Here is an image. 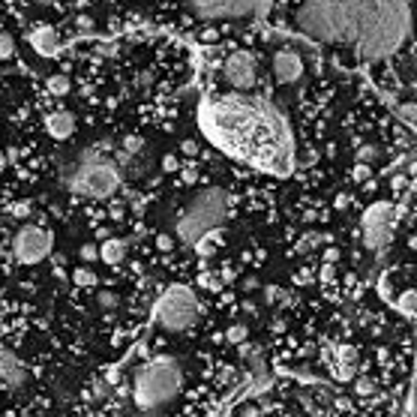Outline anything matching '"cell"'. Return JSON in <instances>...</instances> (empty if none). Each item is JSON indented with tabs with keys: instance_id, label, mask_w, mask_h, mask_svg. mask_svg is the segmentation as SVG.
Returning <instances> with one entry per match:
<instances>
[{
	"instance_id": "1",
	"label": "cell",
	"mask_w": 417,
	"mask_h": 417,
	"mask_svg": "<svg viewBox=\"0 0 417 417\" xmlns=\"http://www.w3.org/2000/svg\"><path fill=\"white\" fill-rule=\"evenodd\" d=\"M198 130L225 156L288 178L297 162L295 132L285 111L258 93H222L198 103Z\"/></svg>"
},
{
	"instance_id": "2",
	"label": "cell",
	"mask_w": 417,
	"mask_h": 417,
	"mask_svg": "<svg viewBox=\"0 0 417 417\" xmlns=\"http://www.w3.org/2000/svg\"><path fill=\"white\" fill-rule=\"evenodd\" d=\"M295 28L312 42L351 48L360 63H382L411 33L409 0H303Z\"/></svg>"
},
{
	"instance_id": "3",
	"label": "cell",
	"mask_w": 417,
	"mask_h": 417,
	"mask_svg": "<svg viewBox=\"0 0 417 417\" xmlns=\"http://www.w3.org/2000/svg\"><path fill=\"white\" fill-rule=\"evenodd\" d=\"M229 193L222 186H207L189 198V205L181 210L178 222H174V234L183 246H198L201 240L213 237L222 232V225L229 222Z\"/></svg>"
},
{
	"instance_id": "4",
	"label": "cell",
	"mask_w": 417,
	"mask_h": 417,
	"mask_svg": "<svg viewBox=\"0 0 417 417\" xmlns=\"http://www.w3.org/2000/svg\"><path fill=\"white\" fill-rule=\"evenodd\" d=\"M181 390H183V366L171 355H159L147 360L132 375V399L142 411H162L181 396Z\"/></svg>"
},
{
	"instance_id": "5",
	"label": "cell",
	"mask_w": 417,
	"mask_h": 417,
	"mask_svg": "<svg viewBox=\"0 0 417 417\" xmlns=\"http://www.w3.org/2000/svg\"><path fill=\"white\" fill-rule=\"evenodd\" d=\"M123 181V168L118 166V159H108L96 150H84V154L69 162V168L63 171V186L72 195L81 198H111L118 193V186Z\"/></svg>"
},
{
	"instance_id": "6",
	"label": "cell",
	"mask_w": 417,
	"mask_h": 417,
	"mask_svg": "<svg viewBox=\"0 0 417 417\" xmlns=\"http://www.w3.org/2000/svg\"><path fill=\"white\" fill-rule=\"evenodd\" d=\"M198 315H201L198 295L183 282H171L154 303L150 321L162 327L166 333H183L198 321Z\"/></svg>"
},
{
	"instance_id": "7",
	"label": "cell",
	"mask_w": 417,
	"mask_h": 417,
	"mask_svg": "<svg viewBox=\"0 0 417 417\" xmlns=\"http://www.w3.org/2000/svg\"><path fill=\"white\" fill-rule=\"evenodd\" d=\"M396 217L399 210L394 201H375L363 210L360 217V240L363 246L370 252H384L394 240V232H396Z\"/></svg>"
},
{
	"instance_id": "8",
	"label": "cell",
	"mask_w": 417,
	"mask_h": 417,
	"mask_svg": "<svg viewBox=\"0 0 417 417\" xmlns=\"http://www.w3.org/2000/svg\"><path fill=\"white\" fill-rule=\"evenodd\" d=\"M186 6L201 18L213 21H249L264 18L273 0H186Z\"/></svg>"
},
{
	"instance_id": "9",
	"label": "cell",
	"mask_w": 417,
	"mask_h": 417,
	"mask_svg": "<svg viewBox=\"0 0 417 417\" xmlns=\"http://www.w3.org/2000/svg\"><path fill=\"white\" fill-rule=\"evenodd\" d=\"M52 249H55V234L42 229V225L28 222L16 232V237H12V256H16V261L24 264V268H33V264L45 261L52 256Z\"/></svg>"
},
{
	"instance_id": "10",
	"label": "cell",
	"mask_w": 417,
	"mask_h": 417,
	"mask_svg": "<svg viewBox=\"0 0 417 417\" xmlns=\"http://www.w3.org/2000/svg\"><path fill=\"white\" fill-rule=\"evenodd\" d=\"M222 75L237 93H249L258 81V63L249 52H234L225 57L222 63Z\"/></svg>"
},
{
	"instance_id": "11",
	"label": "cell",
	"mask_w": 417,
	"mask_h": 417,
	"mask_svg": "<svg viewBox=\"0 0 417 417\" xmlns=\"http://www.w3.org/2000/svg\"><path fill=\"white\" fill-rule=\"evenodd\" d=\"M273 75L280 84H297L303 79V60L292 48H280L273 55Z\"/></svg>"
},
{
	"instance_id": "12",
	"label": "cell",
	"mask_w": 417,
	"mask_h": 417,
	"mask_svg": "<svg viewBox=\"0 0 417 417\" xmlns=\"http://www.w3.org/2000/svg\"><path fill=\"white\" fill-rule=\"evenodd\" d=\"M28 382V372H24L21 360L16 358V351L0 348V387L4 390H18Z\"/></svg>"
},
{
	"instance_id": "13",
	"label": "cell",
	"mask_w": 417,
	"mask_h": 417,
	"mask_svg": "<svg viewBox=\"0 0 417 417\" xmlns=\"http://www.w3.org/2000/svg\"><path fill=\"white\" fill-rule=\"evenodd\" d=\"M28 40H30L33 52L40 57H55L60 52V36H57L55 28H48V24H45V28H33Z\"/></svg>"
},
{
	"instance_id": "14",
	"label": "cell",
	"mask_w": 417,
	"mask_h": 417,
	"mask_svg": "<svg viewBox=\"0 0 417 417\" xmlns=\"http://www.w3.org/2000/svg\"><path fill=\"white\" fill-rule=\"evenodd\" d=\"M45 130H48L52 138L63 142V138H69L75 132V118L69 115L67 108H57V111H52V115L45 118Z\"/></svg>"
},
{
	"instance_id": "15",
	"label": "cell",
	"mask_w": 417,
	"mask_h": 417,
	"mask_svg": "<svg viewBox=\"0 0 417 417\" xmlns=\"http://www.w3.org/2000/svg\"><path fill=\"white\" fill-rule=\"evenodd\" d=\"M333 358H336V378L339 382H351V378H355V370H358V348L355 345H336Z\"/></svg>"
},
{
	"instance_id": "16",
	"label": "cell",
	"mask_w": 417,
	"mask_h": 417,
	"mask_svg": "<svg viewBox=\"0 0 417 417\" xmlns=\"http://www.w3.org/2000/svg\"><path fill=\"white\" fill-rule=\"evenodd\" d=\"M126 249H130V244H126L123 237H111V240H105V244L99 246L96 252H99V258H103L105 264H111V268H115V264H120V261L126 258Z\"/></svg>"
},
{
	"instance_id": "17",
	"label": "cell",
	"mask_w": 417,
	"mask_h": 417,
	"mask_svg": "<svg viewBox=\"0 0 417 417\" xmlns=\"http://www.w3.org/2000/svg\"><path fill=\"white\" fill-rule=\"evenodd\" d=\"M45 87H48V91H52L55 96H67V93H69V79H67V75H52V79L45 81Z\"/></svg>"
},
{
	"instance_id": "18",
	"label": "cell",
	"mask_w": 417,
	"mask_h": 417,
	"mask_svg": "<svg viewBox=\"0 0 417 417\" xmlns=\"http://www.w3.org/2000/svg\"><path fill=\"white\" fill-rule=\"evenodd\" d=\"M72 282H75V285H81V288L96 285V273H93L91 268H79V270L72 273Z\"/></svg>"
},
{
	"instance_id": "19",
	"label": "cell",
	"mask_w": 417,
	"mask_h": 417,
	"mask_svg": "<svg viewBox=\"0 0 417 417\" xmlns=\"http://www.w3.org/2000/svg\"><path fill=\"white\" fill-rule=\"evenodd\" d=\"M16 57V40L9 33H0V60H12Z\"/></svg>"
},
{
	"instance_id": "20",
	"label": "cell",
	"mask_w": 417,
	"mask_h": 417,
	"mask_svg": "<svg viewBox=\"0 0 417 417\" xmlns=\"http://www.w3.org/2000/svg\"><path fill=\"white\" fill-rule=\"evenodd\" d=\"M246 333H249V331H246V324H232L225 336H229V343H232V345H244V343H246Z\"/></svg>"
},
{
	"instance_id": "21",
	"label": "cell",
	"mask_w": 417,
	"mask_h": 417,
	"mask_svg": "<svg viewBox=\"0 0 417 417\" xmlns=\"http://www.w3.org/2000/svg\"><path fill=\"white\" fill-rule=\"evenodd\" d=\"M144 150V142L138 135H130V138H123V154L126 156H138Z\"/></svg>"
},
{
	"instance_id": "22",
	"label": "cell",
	"mask_w": 417,
	"mask_h": 417,
	"mask_svg": "<svg viewBox=\"0 0 417 417\" xmlns=\"http://www.w3.org/2000/svg\"><path fill=\"white\" fill-rule=\"evenodd\" d=\"M355 394L358 396H372L375 394V382H372V378H366V375L355 378Z\"/></svg>"
},
{
	"instance_id": "23",
	"label": "cell",
	"mask_w": 417,
	"mask_h": 417,
	"mask_svg": "<svg viewBox=\"0 0 417 417\" xmlns=\"http://www.w3.org/2000/svg\"><path fill=\"white\" fill-rule=\"evenodd\" d=\"M378 156H382V154H378L375 144H363V147L358 150V162H360V166H370V162H375Z\"/></svg>"
},
{
	"instance_id": "24",
	"label": "cell",
	"mask_w": 417,
	"mask_h": 417,
	"mask_svg": "<svg viewBox=\"0 0 417 417\" xmlns=\"http://www.w3.org/2000/svg\"><path fill=\"white\" fill-rule=\"evenodd\" d=\"M402 300L396 303V309L402 315H409V319H414V292H406V295H399Z\"/></svg>"
},
{
	"instance_id": "25",
	"label": "cell",
	"mask_w": 417,
	"mask_h": 417,
	"mask_svg": "<svg viewBox=\"0 0 417 417\" xmlns=\"http://www.w3.org/2000/svg\"><path fill=\"white\" fill-rule=\"evenodd\" d=\"M87 396H91L93 402L105 399V396H108V384H105V382H99V378H96V382H93L91 387H87Z\"/></svg>"
},
{
	"instance_id": "26",
	"label": "cell",
	"mask_w": 417,
	"mask_h": 417,
	"mask_svg": "<svg viewBox=\"0 0 417 417\" xmlns=\"http://www.w3.org/2000/svg\"><path fill=\"white\" fill-rule=\"evenodd\" d=\"M282 297H285V292L280 285H268V288H264V300H268V303H280Z\"/></svg>"
},
{
	"instance_id": "27",
	"label": "cell",
	"mask_w": 417,
	"mask_h": 417,
	"mask_svg": "<svg viewBox=\"0 0 417 417\" xmlns=\"http://www.w3.org/2000/svg\"><path fill=\"white\" fill-rule=\"evenodd\" d=\"M99 307H103V309H115V307H118V297L108 295V292H103V295H99Z\"/></svg>"
},
{
	"instance_id": "28",
	"label": "cell",
	"mask_w": 417,
	"mask_h": 417,
	"mask_svg": "<svg viewBox=\"0 0 417 417\" xmlns=\"http://www.w3.org/2000/svg\"><path fill=\"white\" fill-rule=\"evenodd\" d=\"M402 417H414V390H409V396H406V409H402Z\"/></svg>"
},
{
	"instance_id": "29",
	"label": "cell",
	"mask_w": 417,
	"mask_h": 417,
	"mask_svg": "<svg viewBox=\"0 0 417 417\" xmlns=\"http://www.w3.org/2000/svg\"><path fill=\"white\" fill-rule=\"evenodd\" d=\"M81 258H84V261H93V258H99L96 246H81Z\"/></svg>"
},
{
	"instance_id": "30",
	"label": "cell",
	"mask_w": 417,
	"mask_h": 417,
	"mask_svg": "<svg viewBox=\"0 0 417 417\" xmlns=\"http://www.w3.org/2000/svg\"><path fill=\"white\" fill-rule=\"evenodd\" d=\"M355 178H358V181H366V178H370V166H358V168H355Z\"/></svg>"
},
{
	"instance_id": "31",
	"label": "cell",
	"mask_w": 417,
	"mask_h": 417,
	"mask_svg": "<svg viewBox=\"0 0 417 417\" xmlns=\"http://www.w3.org/2000/svg\"><path fill=\"white\" fill-rule=\"evenodd\" d=\"M162 168H166V171H174V168H178V159H174V156H166V159H162Z\"/></svg>"
},
{
	"instance_id": "32",
	"label": "cell",
	"mask_w": 417,
	"mask_h": 417,
	"mask_svg": "<svg viewBox=\"0 0 417 417\" xmlns=\"http://www.w3.org/2000/svg\"><path fill=\"white\" fill-rule=\"evenodd\" d=\"M79 28H81V30H91V28H93V18H91V16H81V18H79Z\"/></svg>"
},
{
	"instance_id": "33",
	"label": "cell",
	"mask_w": 417,
	"mask_h": 417,
	"mask_svg": "<svg viewBox=\"0 0 417 417\" xmlns=\"http://www.w3.org/2000/svg\"><path fill=\"white\" fill-rule=\"evenodd\" d=\"M256 285H258L256 276H246V280H244V288H256Z\"/></svg>"
},
{
	"instance_id": "34",
	"label": "cell",
	"mask_w": 417,
	"mask_h": 417,
	"mask_svg": "<svg viewBox=\"0 0 417 417\" xmlns=\"http://www.w3.org/2000/svg\"><path fill=\"white\" fill-rule=\"evenodd\" d=\"M33 4H55V0H33Z\"/></svg>"
},
{
	"instance_id": "35",
	"label": "cell",
	"mask_w": 417,
	"mask_h": 417,
	"mask_svg": "<svg viewBox=\"0 0 417 417\" xmlns=\"http://www.w3.org/2000/svg\"><path fill=\"white\" fill-rule=\"evenodd\" d=\"M0 390H4V387H0Z\"/></svg>"
}]
</instances>
